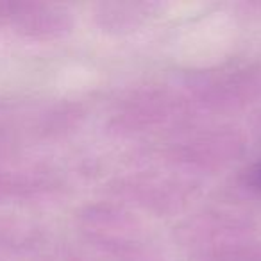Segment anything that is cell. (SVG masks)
<instances>
[]
</instances>
